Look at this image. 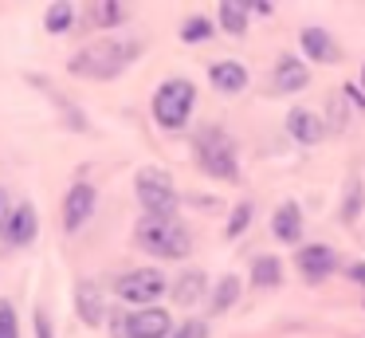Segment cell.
Returning <instances> with one entry per match:
<instances>
[{
	"mask_svg": "<svg viewBox=\"0 0 365 338\" xmlns=\"http://www.w3.org/2000/svg\"><path fill=\"white\" fill-rule=\"evenodd\" d=\"M142 55V39L126 36V39H98V44H87L67 59V71L79 79H91V83H106V79H118L130 63Z\"/></svg>",
	"mask_w": 365,
	"mask_h": 338,
	"instance_id": "1",
	"label": "cell"
},
{
	"mask_svg": "<svg viewBox=\"0 0 365 338\" xmlns=\"http://www.w3.org/2000/svg\"><path fill=\"white\" fill-rule=\"evenodd\" d=\"M134 240L153 259H185L192 252V232L177 217H142Z\"/></svg>",
	"mask_w": 365,
	"mask_h": 338,
	"instance_id": "2",
	"label": "cell"
},
{
	"mask_svg": "<svg viewBox=\"0 0 365 338\" xmlns=\"http://www.w3.org/2000/svg\"><path fill=\"white\" fill-rule=\"evenodd\" d=\"M192 149H197V165L212 181H240V149H236V138H232L224 126H205V130H197Z\"/></svg>",
	"mask_w": 365,
	"mask_h": 338,
	"instance_id": "3",
	"label": "cell"
},
{
	"mask_svg": "<svg viewBox=\"0 0 365 338\" xmlns=\"http://www.w3.org/2000/svg\"><path fill=\"white\" fill-rule=\"evenodd\" d=\"M197 110V83L185 75H173L153 91V118H158L161 130H185Z\"/></svg>",
	"mask_w": 365,
	"mask_h": 338,
	"instance_id": "4",
	"label": "cell"
},
{
	"mask_svg": "<svg viewBox=\"0 0 365 338\" xmlns=\"http://www.w3.org/2000/svg\"><path fill=\"white\" fill-rule=\"evenodd\" d=\"M134 193L138 204L145 209V217H177V185L169 177V169H158V165H142L134 173Z\"/></svg>",
	"mask_w": 365,
	"mask_h": 338,
	"instance_id": "5",
	"label": "cell"
},
{
	"mask_svg": "<svg viewBox=\"0 0 365 338\" xmlns=\"http://www.w3.org/2000/svg\"><path fill=\"white\" fill-rule=\"evenodd\" d=\"M165 291H169V279L161 267H134V272H122L114 279V295L134 307H153Z\"/></svg>",
	"mask_w": 365,
	"mask_h": 338,
	"instance_id": "6",
	"label": "cell"
},
{
	"mask_svg": "<svg viewBox=\"0 0 365 338\" xmlns=\"http://www.w3.org/2000/svg\"><path fill=\"white\" fill-rule=\"evenodd\" d=\"M114 338H169L173 334V319L165 307H138L130 314H118L110 322Z\"/></svg>",
	"mask_w": 365,
	"mask_h": 338,
	"instance_id": "7",
	"label": "cell"
},
{
	"mask_svg": "<svg viewBox=\"0 0 365 338\" xmlns=\"http://www.w3.org/2000/svg\"><path fill=\"white\" fill-rule=\"evenodd\" d=\"M95 209H98V189L91 185V181H75L63 197V212H59L63 232H79V228L95 217Z\"/></svg>",
	"mask_w": 365,
	"mask_h": 338,
	"instance_id": "8",
	"label": "cell"
},
{
	"mask_svg": "<svg viewBox=\"0 0 365 338\" xmlns=\"http://www.w3.org/2000/svg\"><path fill=\"white\" fill-rule=\"evenodd\" d=\"M0 236H4L9 248H28V244L40 236V212H36V204L32 201L12 204L9 217H4V224H0Z\"/></svg>",
	"mask_w": 365,
	"mask_h": 338,
	"instance_id": "9",
	"label": "cell"
},
{
	"mask_svg": "<svg viewBox=\"0 0 365 338\" xmlns=\"http://www.w3.org/2000/svg\"><path fill=\"white\" fill-rule=\"evenodd\" d=\"M294 267L302 272L307 283H322L338 272V252L330 244H302L299 256H294Z\"/></svg>",
	"mask_w": 365,
	"mask_h": 338,
	"instance_id": "10",
	"label": "cell"
},
{
	"mask_svg": "<svg viewBox=\"0 0 365 338\" xmlns=\"http://www.w3.org/2000/svg\"><path fill=\"white\" fill-rule=\"evenodd\" d=\"M287 134H291L299 146H318L326 138V122L322 114H314L310 106H291L287 110Z\"/></svg>",
	"mask_w": 365,
	"mask_h": 338,
	"instance_id": "11",
	"label": "cell"
},
{
	"mask_svg": "<svg viewBox=\"0 0 365 338\" xmlns=\"http://www.w3.org/2000/svg\"><path fill=\"white\" fill-rule=\"evenodd\" d=\"M299 47H302V55H307V59H314V63H326V67L341 59L338 44H334V36L322 28V24H307V28L299 31Z\"/></svg>",
	"mask_w": 365,
	"mask_h": 338,
	"instance_id": "12",
	"label": "cell"
},
{
	"mask_svg": "<svg viewBox=\"0 0 365 338\" xmlns=\"http://www.w3.org/2000/svg\"><path fill=\"white\" fill-rule=\"evenodd\" d=\"M271 83H275V91H307L310 86V67L299 59V55H279L275 59V71H271Z\"/></svg>",
	"mask_w": 365,
	"mask_h": 338,
	"instance_id": "13",
	"label": "cell"
},
{
	"mask_svg": "<svg viewBox=\"0 0 365 338\" xmlns=\"http://www.w3.org/2000/svg\"><path fill=\"white\" fill-rule=\"evenodd\" d=\"M271 232L279 244H302V209L299 201H283L271 217Z\"/></svg>",
	"mask_w": 365,
	"mask_h": 338,
	"instance_id": "14",
	"label": "cell"
},
{
	"mask_svg": "<svg viewBox=\"0 0 365 338\" xmlns=\"http://www.w3.org/2000/svg\"><path fill=\"white\" fill-rule=\"evenodd\" d=\"M208 83H212L220 94H240L247 86V67L236 63V59H220V63L208 67Z\"/></svg>",
	"mask_w": 365,
	"mask_h": 338,
	"instance_id": "15",
	"label": "cell"
},
{
	"mask_svg": "<svg viewBox=\"0 0 365 338\" xmlns=\"http://www.w3.org/2000/svg\"><path fill=\"white\" fill-rule=\"evenodd\" d=\"M75 311H79L83 327H98V322L106 319V303H103V291L95 287V283H79L75 287Z\"/></svg>",
	"mask_w": 365,
	"mask_h": 338,
	"instance_id": "16",
	"label": "cell"
},
{
	"mask_svg": "<svg viewBox=\"0 0 365 338\" xmlns=\"http://www.w3.org/2000/svg\"><path fill=\"white\" fill-rule=\"evenodd\" d=\"M283 283V259L263 252V256L252 259V287L255 291H275Z\"/></svg>",
	"mask_w": 365,
	"mask_h": 338,
	"instance_id": "17",
	"label": "cell"
},
{
	"mask_svg": "<svg viewBox=\"0 0 365 338\" xmlns=\"http://www.w3.org/2000/svg\"><path fill=\"white\" fill-rule=\"evenodd\" d=\"M208 291V275L200 272V267H192V272H185L181 279L173 283V303L177 307H197L200 299H205Z\"/></svg>",
	"mask_w": 365,
	"mask_h": 338,
	"instance_id": "18",
	"label": "cell"
},
{
	"mask_svg": "<svg viewBox=\"0 0 365 338\" xmlns=\"http://www.w3.org/2000/svg\"><path fill=\"white\" fill-rule=\"evenodd\" d=\"M240 291H244V283H240V275H220V283H216L212 291H208V311L212 314H224V311H232L236 307V299H240Z\"/></svg>",
	"mask_w": 365,
	"mask_h": 338,
	"instance_id": "19",
	"label": "cell"
},
{
	"mask_svg": "<svg viewBox=\"0 0 365 338\" xmlns=\"http://www.w3.org/2000/svg\"><path fill=\"white\" fill-rule=\"evenodd\" d=\"M216 20H220V28L228 31V36H244L247 24H252V8H247V4H236V0H228V4H220Z\"/></svg>",
	"mask_w": 365,
	"mask_h": 338,
	"instance_id": "20",
	"label": "cell"
},
{
	"mask_svg": "<svg viewBox=\"0 0 365 338\" xmlns=\"http://www.w3.org/2000/svg\"><path fill=\"white\" fill-rule=\"evenodd\" d=\"M75 28V4H48L43 12V31L48 36H63V31Z\"/></svg>",
	"mask_w": 365,
	"mask_h": 338,
	"instance_id": "21",
	"label": "cell"
},
{
	"mask_svg": "<svg viewBox=\"0 0 365 338\" xmlns=\"http://www.w3.org/2000/svg\"><path fill=\"white\" fill-rule=\"evenodd\" d=\"M216 24L208 20V16H189V20L181 24V39L185 44H205V39H212Z\"/></svg>",
	"mask_w": 365,
	"mask_h": 338,
	"instance_id": "22",
	"label": "cell"
},
{
	"mask_svg": "<svg viewBox=\"0 0 365 338\" xmlns=\"http://www.w3.org/2000/svg\"><path fill=\"white\" fill-rule=\"evenodd\" d=\"M91 20H95L98 28H118V24L130 20V8H122V4H95V8H91Z\"/></svg>",
	"mask_w": 365,
	"mask_h": 338,
	"instance_id": "23",
	"label": "cell"
},
{
	"mask_svg": "<svg viewBox=\"0 0 365 338\" xmlns=\"http://www.w3.org/2000/svg\"><path fill=\"white\" fill-rule=\"evenodd\" d=\"M252 217H255L252 201H240L236 209H232V217H228V228H224V236H228V240H240V236L247 232V224H252Z\"/></svg>",
	"mask_w": 365,
	"mask_h": 338,
	"instance_id": "24",
	"label": "cell"
},
{
	"mask_svg": "<svg viewBox=\"0 0 365 338\" xmlns=\"http://www.w3.org/2000/svg\"><path fill=\"white\" fill-rule=\"evenodd\" d=\"M357 212H361V181L354 177V181H349V197H341V220L354 224Z\"/></svg>",
	"mask_w": 365,
	"mask_h": 338,
	"instance_id": "25",
	"label": "cell"
},
{
	"mask_svg": "<svg viewBox=\"0 0 365 338\" xmlns=\"http://www.w3.org/2000/svg\"><path fill=\"white\" fill-rule=\"evenodd\" d=\"M0 338H20V319L9 299H0Z\"/></svg>",
	"mask_w": 365,
	"mask_h": 338,
	"instance_id": "26",
	"label": "cell"
},
{
	"mask_svg": "<svg viewBox=\"0 0 365 338\" xmlns=\"http://www.w3.org/2000/svg\"><path fill=\"white\" fill-rule=\"evenodd\" d=\"M169 338H208V322L205 319H185Z\"/></svg>",
	"mask_w": 365,
	"mask_h": 338,
	"instance_id": "27",
	"label": "cell"
},
{
	"mask_svg": "<svg viewBox=\"0 0 365 338\" xmlns=\"http://www.w3.org/2000/svg\"><path fill=\"white\" fill-rule=\"evenodd\" d=\"M346 279L357 283V287H365V259H349V264H346Z\"/></svg>",
	"mask_w": 365,
	"mask_h": 338,
	"instance_id": "28",
	"label": "cell"
},
{
	"mask_svg": "<svg viewBox=\"0 0 365 338\" xmlns=\"http://www.w3.org/2000/svg\"><path fill=\"white\" fill-rule=\"evenodd\" d=\"M36 338H56V330H51V319H48V311H36Z\"/></svg>",
	"mask_w": 365,
	"mask_h": 338,
	"instance_id": "29",
	"label": "cell"
},
{
	"mask_svg": "<svg viewBox=\"0 0 365 338\" xmlns=\"http://www.w3.org/2000/svg\"><path fill=\"white\" fill-rule=\"evenodd\" d=\"M9 209H12V204H9V193L0 189V224H4V217H9Z\"/></svg>",
	"mask_w": 365,
	"mask_h": 338,
	"instance_id": "30",
	"label": "cell"
},
{
	"mask_svg": "<svg viewBox=\"0 0 365 338\" xmlns=\"http://www.w3.org/2000/svg\"><path fill=\"white\" fill-rule=\"evenodd\" d=\"M361 86H365V71H361Z\"/></svg>",
	"mask_w": 365,
	"mask_h": 338,
	"instance_id": "31",
	"label": "cell"
}]
</instances>
